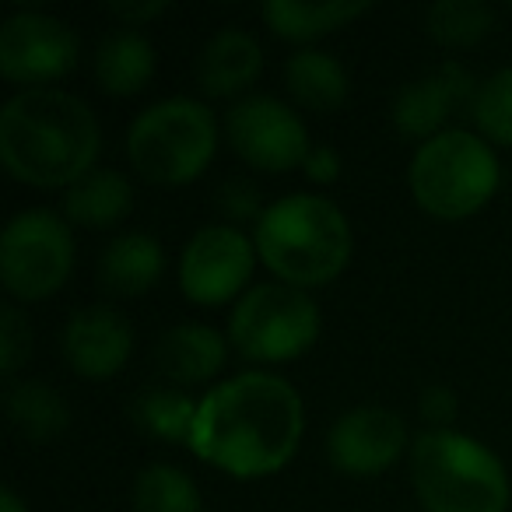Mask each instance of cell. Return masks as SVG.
<instances>
[{
	"mask_svg": "<svg viewBox=\"0 0 512 512\" xmlns=\"http://www.w3.org/2000/svg\"><path fill=\"white\" fill-rule=\"evenodd\" d=\"M302 432L306 404L299 390L278 372L249 369L200 397L186 449L235 481H260L295 460Z\"/></svg>",
	"mask_w": 512,
	"mask_h": 512,
	"instance_id": "6da1fadb",
	"label": "cell"
},
{
	"mask_svg": "<svg viewBox=\"0 0 512 512\" xmlns=\"http://www.w3.org/2000/svg\"><path fill=\"white\" fill-rule=\"evenodd\" d=\"M102 127L92 106L64 88L15 92L0 109V162L36 190H71L99 169Z\"/></svg>",
	"mask_w": 512,
	"mask_h": 512,
	"instance_id": "7a4b0ae2",
	"label": "cell"
},
{
	"mask_svg": "<svg viewBox=\"0 0 512 512\" xmlns=\"http://www.w3.org/2000/svg\"><path fill=\"white\" fill-rule=\"evenodd\" d=\"M260 264L281 285L313 292L344 274L355 249L351 221L323 193H285L253 225Z\"/></svg>",
	"mask_w": 512,
	"mask_h": 512,
	"instance_id": "3957f363",
	"label": "cell"
},
{
	"mask_svg": "<svg viewBox=\"0 0 512 512\" xmlns=\"http://www.w3.org/2000/svg\"><path fill=\"white\" fill-rule=\"evenodd\" d=\"M411 488L425 512H509L512 481L491 446L456 428H425L411 442Z\"/></svg>",
	"mask_w": 512,
	"mask_h": 512,
	"instance_id": "277c9868",
	"label": "cell"
},
{
	"mask_svg": "<svg viewBox=\"0 0 512 512\" xmlns=\"http://www.w3.org/2000/svg\"><path fill=\"white\" fill-rule=\"evenodd\" d=\"M414 204L439 221H463L491 204L502 186L495 144L481 134L449 127L446 134L418 144L407 165Z\"/></svg>",
	"mask_w": 512,
	"mask_h": 512,
	"instance_id": "5b68a950",
	"label": "cell"
},
{
	"mask_svg": "<svg viewBox=\"0 0 512 512\" xmlns=\"http://www.w3.org/2000/svg\"><path fill=\"white\" fill-rule=\"evenodd\" d=\"M221 144V123L197 99H162L134 116L127 130V158L141 179L155 186H186L211 169Z\"/></svg>",
	"mask_w": 512,
	"mask_h": 512,
	"instance_id": "8992f818",
	"label": "cell"
},
{
	"mask_svg": "<svg viewBox=\"0 0 512 512\" xmlns=\"http://www.w3.org/2000/svg\"><path fill=\"white\" fill-rule=\"evenodd\" d=\"M323 330L320 306L309 292L281 281L253 285L228 316V344L253 365L302 358Z\"/></svg>",
	"mask_w": 512,
	"mask_h": 512,
	"instance_id": "52a82bcc",
	"label": "cell"
},
{
	"mask_svg": "<svg viewBox=\"0 0 512 512\" xmlns=\"http://www.w3.org/2000/svg\"><path fill=\"white\" fill-rule=\"evenodd\" d=\"M71 221L46 207L18 211L0 235V281L15 302H43L71 281Z\"/></svg>",
	"mask_w": 512,
	"mask_h": 512,
	"instance_id": "ba28073f",
	"label": "cell"
},
{
	"mask_svg": "<svg viewBox=\"0 0 512 512\" xmlns=\"http://www.w3.org/2000/svg\"><path fill=\"white\" fill-rule=\"evenodd\" d=\"M256 242L239 225L228 221H214L204 225L186 239L183 253H179V292L193 306H228L239 302L249 292V281L256 271Z\"/></svg>",
	"mask_w": 512,
	"mask_h": 512,
	"instance_id": "9c48e42d",
	"label": "cell"
},
{
	"mask_svg": "<svg viewBox=\"0 0 512 512\" xmlns=\"http://www.w3.org/2000/svg\"><path fill=\"white\" fill-rule=\"evenodd\" d=\"M81 43L67 22L43 11H15L0 25V78L32 88H57L78 67Z\"/></svg>",
	"mask_w": 512,
	"mask_h": 512,
	"instance_id": "30bf717a",
	"label": "cell"
},
{
	"mask_svg": "<svg viewBox=\"0 0 512 512\" xmlns=\"http://www.w3.org/2000/svg\"><path fill=\"white\" fill-rule=\"evenodd\" d=\"M228 148L260 172L302 169L309 144L306 120L274 95H246L225 116Z\"/></svg>",
	"mask_w": 512,
	"mask_h": 512,
	"instance_id": "8fae6325",
	"label": "cell"
},
{
	"mask_svg": "<svg viewBox=\"0 0 512 512\" xmlns=\"http://www.w3.org/2000/svg\"><path fill=\"white\" fill-rule=\"evenodd\" d=\"M411 432L397 411L362 404L344 411L327 432V460L348 477H379L404 453H411Z\"/></svg>",
	"mask_w": 512,
	"mask_h": 512,
	"instance_id": "7c38bea8",
	"label": "cell"
},
{
	"mask_svg": "<svg viewBox=\"0 0 512 512\" xmlns=\"http://www.w3.org/2000/svg\"><path fill=\"white\" fill-rule=\"evenodd\" d=\"M474 95L477 81L467 74V67H460L456 60H446L432 74H421V78L407 81L400 88L390 106V120L404 137L425 144L432 137L446 134L449 120L460 109L474 106Z\"/></svg>",
	"mask_w": 512,
	"mask_h": 512,
	"instance_id": "4fadbf2b",
	"label": "cell"
},
{
	"mask_svg": "<svg viewBox=\"0 0 512 512\" xmlns=\"http://www.w3.org/2000/svg\"><path fill=\"white\" fill-rule=\"evenodd\" d=\"M60 351L74 376L102 383L127 369L134 355V327L113 306L74 309L60 330Z\"/></svg>",
	"mask_w": 512,
	"mask_h": 512,
	"instance_id": "5bb4252c",
	"label": "cell"
},
{
	"mask_svg": "<svg viewBox=\"0 0 512 512\" xmlns=\"http://www.w3.org/2000/svg\"><path fill=\"white\" fill-rule=\"evenodd\" d=\"M260 74H264V50L253 32L239 25L214 32L197 57V85L211 99H246Z\"/></svg>",
	"mask_w": 512,
	"mask_h": 512,
	"instance_id": "9a60e30c",
	"label": "cell"
},
{
	"mask_svg": "<svg viewBox=\"0 0 512 512\" xmlns=\"http://www.w3.org/2000/svg\"><path fill=\"white\" fill-rule=\"evenodd\" d=\"M155 362L162 376L179 390L211 383L228 362V337L207 323H179L162 334Z\"/></svg>",
	"mask_w": 512,
	"mask_h": 512,
	"instance_id": "2e32d148",
	"label": "cell"
},
{
	"mask_svg": "<svg viewBox=\"0 0 512 512\" xmlns=\"http://www.w3.org/2000/svg\"><path fill=\"white\" fill-rule=\"evenodd\" d=\"M369 15V0H323V4H306V0H267L260 8L264 25L285 43H295L302 50L323 36L348 29L351 22Z\"/></svg>",
	"mask_w": 512,
	"mask_h": 512,
	"instance_id": "e0dca14e",
	"label": "cell"
},
{
	"mask_svg": "<svg viewBox=\"0 0 512 512\" xmlns=\"http://www.w3.org/2000/svg\"><path fill=\"white\" fill-rule=\"evenodd\" d=\"M165 274V249L148 232H120L99 256V278L106 292L137 299L148 295Z\"/></svg>",
	"mask_w": 512,
	"mask_h": 512,
	"instance_id": "ac0fdd59",
	"label": "cell"
},
{
	"mask_svg": "<svg viewBox=\"0 0 512 512\" xmlns=\"http://www.w3.org/2000/svg\"><path fill=\"white\" fill-rule=\"evenodd\" d=\"M155 46L144 32L137 29H116L102 39L95 50V81L106 95L116 99H134L155 78Z\"/></svg>",
	"mask_w": 512,
	"mask_h": 512,
	"instance_id": "d6986e66",
	"label": "cell"
},
{
	"mask_svg": "<svg viewBox=\"0 0 512 512\" xmlns=\"http://www.w3.org/2000/svg\"><path fill=\"white\" fill-rule=\"evenodd\" d=\"M285 88L292 102L306 113H337L348 102L351 81L344 64L334 53L309 46V50H295L285 64Z\"/></svg>",
	"mask_w": 512,
	"mask_h": 512,
	"instance_id": "ffe728a7",
	"label": "cell"
},
{
	"mask_svg": "<svg viewBox=\"0 0 512 512\" xmlns=\"http://www.w3.org/2000/svg\"><path fill=\"white\" fill-rule=\"evenodd\" d=\"M4 411L8 421L25 442H57L71 428V407L57 386L43 379H11L4 390Z\"/></svg>",
	"mask_w": 512,
	"mask_h": 512,
	"instance_id": "44dd1931",
	"label": "cell"
},
{
	"mask_svg": "<svg viewBox=\"0 0 512 512\" xmlns=\"http://www.w3.org/2000/svg\"><path fill=\"white\" fill-rule=\"evenodd\" d=\"M134 211V186L123 172L95 169L64 190V218L88 232H106Z\"/></svg>",
	"mask_w": 512,
	"mask_h": 512,
	"instance_id": "7402d4cb",
	"label": "cell"
},
{
	"mask_svg": "<svg viewBox=\"0 0 512 512\" xmlns=\"http://www.w3.org/2000/svg\"><path fill=\"white\" fill-rule=\"evenodd\" d=\"M200 400H193L179 386H148L130 407V418L144 435L158 442H176V446H190L193 421H197Z\"/></svg>",
	"mask_w": 512,
	"mask_h": 512,
	"instance_id": "603a6c76",
	"label": "cell"
},
{
	"mask_svg": "<svg viewBox=\"0 0 512 512\" xmlns=\"http://www.w3.org/2000/svg\"><path fill=\"white\" fill-rule=\"evenodd\" d=\"M134 512H204L200 488L176 463H148L130 488Z\"/></svg>",
	"mask_w": 512,
	"mask_h": 512,
	"instance_id": "cb8c5ba5",
	"label": "cell"
},
{
	"mask_svg": "<svg viewBox=\"0 0 512 512\" xmlns=\"http://www.w3.org/2000/svg\"><path fill=\"white\" fill-rule=\"evenodd\" d=\"M425 32L442 50H470L495 32V11L481 0H439L425 8Z\"/></svg>",
	"mask_w": 512,
	"mask_h": 512,
	"instance_id": "d4e9b609",
	"label": "cell"
},
{
	"mask_svg": "<svg viewBox=\"0 0 512 512\" xmlns=\"http://www.w3.org/2000/svg\"><path fill=\"white\" fill-rule=\"evenodd\" d=\"M470 116L477 123V134L498 148H512V67L488 74L477 85Z\"/></svg>",
	"mask_w": 512,
	"mask_h": 512,
	"instance_id": "484cf974",
	"label": "cell"
},
{
	"mask_svg": "<svg viewBox=\"0 0 512 512\" xmlns=\"http://www.w3.org/2000/svg\"><path fill=\"white\" fill-rule=\"evenodd\" d=\"M29 355H32V323L18 302H8L4 313H0V372H4L8 383L22 372Z\"/></svg>",
	"mask_w": 512,
	"mask_h": 512,
	"instance_id": "4316f807",
	"label": "cell"
},
{
	"mask_svg": "<svg viewBox=\"0 0 512 512\" xmlns=\"http://www.w3.org/2000/svg\"><path fill=\"white\" fill-rule=\"evenodd\" d=\"M218 211L228 218V225H242V221H260L267 207L260 204V190L249 179H228L218 190Z\"/></svg>",
	"mask_w": 512,
	"mask_h": 512,
	"instance_id": "83f0119b",
	"label": "cell"
},
{
	"mask_svg": "<svg viewBox=\"0 0 512 512\" xmlns=\"http://www.w3.org/2000/svg\"><path fill=\"white\" fill-rule=\"evenodd\" d=\"M418 414L428 421V428H453L456 414H460V400H456L453 386H425L418 397Z\"/></svg>",
	"mask_w": 512,
	"mask_h": 512,
	"instance_id": "f1b7e54d",
	"label": "cell"
},
{
	"mask_svg": "<svg viewBox=\"0 0 512 512\" xmlns=\"http://www.w3.org/2000/svg\"><path fill=\"white\" fill-rule=\"evenodd\" d=\"M341 172H344V162H341V155L330 148V144H313V151H309L306 162H302V176H306L309 183H316V186L337 183V179H341Z\"/></svg>",
	"mask_w": 512,
	"mask_h": 512,
	"instance_id": "f546056e",
	"label": "cell"
},
{
	"mask_svg": "<svg viewBox=\"0 0 512 512\" xmlns=\"http://www.w3.org/2000/svg\"><path fill=\"white\" fill-rule=\"evenodd\" d=\"M165 8H169V4H162V0H155V4H109V15H113L123 29L141 32L148 22H155L158 15H165Z\"/></svg>",
	"mask_w": 512,
	"mask_h": 512,
	"instance_id": "4dcf8cb0",
	"label": "cell"
},
{
	"mask_svg": "<svg viewBox=\"0 0 512 512\" xmlns=\"http://www.w3.org/2000/svg\"><path fill=\"white\" fill-rule=\"evenodd\" d=\"M0 512H29V502L15 488H4L0 491Z\"/></svg>",
	"mask_w": 512,
	"mask_h": 512,
	"instance_id": "1f68e13d",
	"label": "cell"
}]
</instances>
